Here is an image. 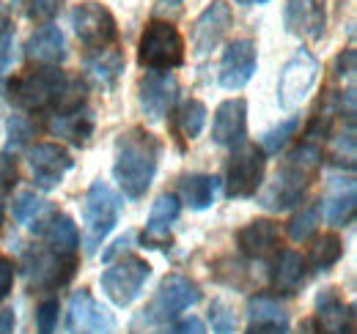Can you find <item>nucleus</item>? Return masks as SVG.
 I'll return each instance as SVG.
<instances>
[{"label":"nucleus","mask_w":357,"mask_h":334,"mask_svg":"<svg viewBox=\"0 0 357 334\" xmlns=\"http://www.w3.org/2000/svg\"><path fill=\"white\" fill-rule=\"evenodd\" d=\"M8 96L25 113L52 110V116H61L83 107L86 85L80 80H69L61 69H39L8 85Z\"/></svg>","instance_id":"nucleus-1"},{"label":"nucleus","mask_w":357,"mask_h":334,"mask_svg":"<svg viewBox=\"0 0 357 334\" xmlns=\"http://www.w3.org/2000/svg\"><path fill=\"white\" fill-rule=\"evenodd\" d=\"M162 145L160 140L146 132L143 126H132L116 140V159H113V178L119 181L127 198H143L157 175Z\"/></svg>","instance_id":"nucleus-2"},{"label":"nucleus","mask_w":357,"mask_h":334,"mask_svg":"<svg viewBox=\"0 0 357 334\" xmlns=\"http://www.w3.org/2000/svg\"><path fill=\"white\" fill-rule=\"evenodd\" d=\"M319 167H321V145L303 140L280 162L275 178H272V184H269L267 189H264V195H261V206L269 211L294 209L305 198L308 186L316 181Z\"/></svg>","instance_id":"nucleus-3"},{"label":"nucleus","mask_w":357,"mask_h":334,"mask_svg":"<svg viewBox=\"0 0 357 334\" xmlns=\"http://www.w3.org/2000/svg\"><path fill=\"white\" fill-rule=\"evenodd\" d=\"M121 219V198L119 192L105 184L93 181L83 200V230H86V252H93L102 247V241L113 233V228Z\"/></svg>","instance_id":"nucleus-4"},{"label":"nucleus","mask_w":357,"mask_h":334,"mask_svg":"<svg viewBox=\"0 0 357 334\" xmlns=\"http://www.w3.org/2000/svg\"><path fill=\"white\" fill-rule=\"evenodd\" d=\"M184 39L176 25L154 19L146 25L140 44H137V61L149 72H171L184 63Z\"/></svg>","instance_id":"nucleus-5"},{"label":"nucleus","mask_w":357,"mask_h":334,"mask_svg":"<svg viewBox=\"0 0 357 334\" xmlns=\"http://www.w3.org/2000/svg\"><path fill=\"white\" fill-rule=\"evenodd\" d=\"M72 28H75L80 44L86 49H91V52L110 49L113 42H116V36H119L113 11L105 3H99V0H83L80 6H75Z\"/></svg>","instance_id":"nucleus-6"},{"label":"nucleus","mask_w":357,"mask_h":334,"mask_svg":"<svg viewBox=\"0 0 357 334\" xmlns=\"http://www.w3.org/2000/svg\"><path fill=\"white\" fill-rule=\"evenodd\" d=\"M151 277V266L149 260L137 257V255H127L121 260H116L102 277H99V285L105 296L116 304V307H130L135 299L140 296L146 280Z\"/></svg>","instance_id":"nucleus-7"},{"label":"nucleus","mask_w":357,"mask_h":334,"mask_svg":"<svg viewBox=\"0 0 357 334\" xmlns=\"http://www.w3.org/2000/svg\"><path fill=\"white\" fill-rule=\"evenodd\" d=\"M319 77V61L311 49H297L286 66L280 69V80H278V104L283 110H297L305 96L311 93Z\"/></svg>","instance_id":"nucleus-8"},{"label":"nucleus","mask_w":357,"mask_h":334,"mask_svg":"<svg viewBox=\"0 0 357 334\" xmlns=\"http://www.w3.org/2000/svg\"><path fill=\"white\" fill-rule=\"evenodd\" d=\"M75 266L77 257H63L47 247H31L22 257V274L36 291H55L66 285L75 274Z\"/></svg>","instance_id":"nucleus-9"},{"label":"nucleus","mask_w":357,"mask_h":334,"mask_svg":"<svg viewBox=\"0 0 357 334\" xmlns=\"http://www.w3.org/2000/svg\"><path fill=\"white\" fill-rule=\"evenodd\" d=\"M198 301H201V288L184 274H171V277L162 280L157 296L143 310V318L149 324H168V321L176 318L178 312L195 307Z\"/></svg>","instance_id":"nucleus-10"},{"label":"nucleus","mask_w":357,"mask_h":334,"mask_svg":"<svg viewBox=\"0 0 357 334\" xmlns=\"http://www.w3.org/2000/svg\"><path fill=\"white\" fill-rule=\"evenodd\" d=\"M264 165L267 157L259 145H242L225 167V195L231 200L253 198L264 181Z\"/></svg>","instance_id":"nucleus-11"},{"label":"nucleus","mask_w":357,"mask_h":334,"mask_svg":"<svg viewBox=\"0 0 357 334\" xmlns=\"http://www.w3.org/2000/svg\"><path fill=\"white\" fill-rule=\"evenodd\" d=\"M66 329L69 334H116V318L91 296V291L80 288L69 296Z\"/></svg>","instance_id":"nucleus-12"},{"label":"nucleus","mask_w":357,"mask_h":334,"mask_svg":"<svg viewBox=\"0 0 357 334\" xmlns=\"http://www.w3.org/2000/svg\"><path fill=\"white\" fill-rule=\"evenodd\" d=\"M178 99V83L171 72H146L137 83V102L149 121H162Z\"/></svg>","instance_id":"nucleus-13"},{"label":"nucleus","mask_w":357,"mask_h":334,"mask_svg":"<svg viewBox=\"0 0 357 334\" xmlns=\"http://www.w3.org/2000/svg\"><path fill=\"white\" fill-rule=\"evenodd\" d=\"M28 165H31L33 181L39 189H55V186H61L63 175L75 167V159L58 143H36L28 151Z\"/></svg>","instance_id":"nucleus-14"},{"label":"nucleus","mask_w":357,"mask_h":334,"mask_svg":"<svg viewBox=\"0 0 357 334\" xmlns=\"http://www.w3.org/2000/svg\"><path fill=\"white\" fill-rule=\"evenodd\" d=\"M259 69V52H256V42L250 39H236L225 47L223 58H220V74L218 80L225 90H239L253 80Z\"/></svg>","instance_id":"nucleus-15"},{"label":"nucleus","mask_w":357,"mask_h":334,"mask_svg":"<svg viewBox=\"0 0 357 334\" xmlns=\"http://www.w3.org/2000/svg\"><path fill=\"white\" fill-rule=\"evenodd\" d=\"M234 22V11L225 0H212L195 19L192 25V52L195 55H209L212 49H218L223 36L228 33Z\"/></svg>","instance_id":"nucleus-16"},{"label":"nucleus","mask_w":357,"mask_h":334,"mask_svg":"<svg viewBox=\"0 0 357 334\" xmlns=\"http://www.w3.org/2000/svg\"><path fill=\"white\" fill-rule=\"evenodd\" d=\"M33 233L45 236V247L63 257H77V247H80V230L75 225V219L69 214L47 209L36 222L28 225Z\"/></svg>","instance_id":"nucleus-17"},{"label":"nucleus","mask_w":357,"mask_h":334,"mask_svg":"<svg viewBox=\"0 0 357 334\" xmlns=\"http://www.w3.org/2000/svg\"><path fill=\"white\" fill-rule=\"evenodd\" d=\"M283 25L291 36L319 42L324 36L327 14L321 0H286L283 6Z\"/></svg>","instance_id":"nucleus-18"},{"label":"nucleus","mask_w":357,"mask_h":334,"mask_svg":"<svg viewBox=\"0 0 357 334\" xmlns=\"http://www.w3.org/2000/svg\"><path fill=\"white\" fill-rule=\"evenodd\" d=\"M248 137V102L245 99H225L215 110L212 140L223 148H242Z\"/></svg>","instance_id":"nucleus-19"},{"label":"nucleus","mask_w":357,"mask_h":334,"mask_svg":"<svg viewBox=\"0 0 357 334\" xmlns=\"http://www.w3.org/2000/svg\"><path fill=\"white\" fill-rule=\"evenodd\" d=\"M69 49H66V36L58 25L47 22L39 31L31 33V39L25 42V58L42 69H58L66 61Z\"/></svg>","instance_id":"nucleus-20"},{"label":"nucleus","mask_w":357,"mask_h":334,"mask_svg":"<svg viewBox=\"0 0 357 334\" xmlns=\"http://www.w3.org/2000/svg\"><path fill=\"white\" fill-rule=\"evenodd\" d=\"M319 334H352L355 332V307L344 304L341 296L327 288L316 299V321Z\"/></svg>","instance_id":"nucleus-21"},{"label":"nucleus","mask_w":357,"mask_h":334,"mask_svg":"<svg viewBox=\"0 0 357 334\" xmlns=\"http://www.w3.org/2000/svg\"><path fill=\"white\" fill-rule=\"evenodd\" d=\"M236 247L253 260H267L280 247V230L272 219H253L236 233Z\"/></svg>","instance_id":"nucleus-22"},{"label":"nucleus","mask_w":357,"mask_h":334,"mask_svg":"<svg viewBox=\"0 0 357 334\" xmlns=\"http://www.w3.org/2000/svg\"><path fill=\"white\" fill-rule=\"evenodd\" d=\"M181 203L176 195H160L143 228V244L149 250H165L171 244V225L176 222Z\"/></svg>","instance_id":"nucleus-23"},{"label":"nucleus","mask_w":357,"mask_h":334,"mask_svg":"<svg viewBox=\"0 0 357 334\" xmlns=\"http://www.w3.org/2000/svg\"><path fill=\"white\" fill-rule=\"evenodd\" d=\"M308 274V263L300 252L283 250L272 266V288L278 293H294Z\"/></svg>","instance_id":"nucleus-24"},{"label":"nucleus","mask_w":357,"mask_h":334,"mask_svg":"<svg viewBox=\"0 0 357 334\" xmlns=\"http://www.w3.org/2000/svg\"><path fill=\"white\" fill-rule=\"evenodd\" d=\"M50 132H52L55 137L69 140L72 145H86L91 140V134H93V116H91V110H86V107L72 110V113L52 116Z\"/></svg>","instance_id":"nucleus-25"},{"label":"nucleus","mask_w":357,"mask_h":334,"mask_svg":"<svg viewBox=\"0 0 357 334\" xmlns=\"http://www.w3.org/2000/svg\"><path fill=\"white\" fill-rule=\"evenodd\" d=\"M215 189H218V178L204 175V173H192V175H181L178 178V203L190 206L192 211H204L215 203Z\"/></svg>","instance_id":"nucleus-26"},{"label":"nucleus","mask_w":357,"mask_h":334,"mask_svg":"<svg viewBox=\"0 0 357 334\" xmlns=\"http://www.w3.org/2000/svg\"><path fill=\"white\" fill-rule=\"evenodd\" d=\"M248 321L250 324H278V326H289V312L286 307L269 296V293H259L248 301Z\"/></svg>","instance_id":"nucleus-27"},{"label":"nucleus","mask_w":357,"mask_h":334,"mask_svg":"<svg viewBox=\"0 0 357 334\" xmlns=\"http://www.w3.org/2000/svg\"><path fill=\"white\" fill-rule=\"evenodd\" d=\"M357 211V195H355V184L347 186V192H335L324 200V219L333 225V228H344L355 219Z\"/></svg>","instance_id":"nucleus-28"},{"label":"nucleus","mask_w":357,"mask_h":334,"mask_svg":"<svg viewBox=\"0 0 357 334\" xmlns=\"http://www.w3.org/2000/svg\"><path fill=\"white\" fill-rule=\"evenodd\" d=\"M341 257H344V241L335 233H324L321 239H316L311 257L305 263H311L316 271H330Z\"/></svg>","instance_id":"nucleus-29"},{"label":"nucleus","mask_w":357,"mask_h":334,"mask_svg":"<svg viewBox=\"0 0 357 334\" xmlns=\"http://www.w3.org/2000/svg\"><path fill=\"white\" fill-rule=\"evenodd\" d=\"M89 69L96 80H102V85L113 88L116 80L121 77V72H124V55L119 49H102L96 58L89 61Z\"/></svg>","instance_id":"nucleus-30"},{"label":"nucleus","mask_w":357,"mask_h":334,"mask_svg":"<svg viewBox=\"0 0 357 334\" xmlns=\"http://www.w3.org/2000/svg\"><path fill=\"white\" fill-rule=\"evenodd\" d=\"M176 126L184 140H195V137L204 132V126H206V104L198 102V99H187V102L178 107Z\"/></svg>","instance_id":"nucleus-31"},{"label":"nucleus","mask_w":357,"mask_h":334,"mask_svg":"<svg viewBox=\"0 0 357 334\" xmlns=\"http://www.w3.org/2000/svg\"><path fill=\"white\" fill-rule=\"evenodd\" d=\"M319 214H321L319 203H311V206H305L300 214H294L291 222H289V228H286L289 230V239L297 241V244H305L308 239H313V233L319 228Z\"/></svg>","instance_id":"nucleus-32"},{"label":"nucleus","mask_w":357,"mask_h":334,"mask_svg":"<svg viewBox=\"0 0 357 334\" xmlns=\"http://www.w3.org/2000/svg\"><path fill=\"white\" fill-rule=\"evenodd\" d=\"M300 129V116H294V118H286L283 124H278L275 129H269L267 134L261 137V154L264 157H275V154H280L283 148H286V143L294 137V132Z\"/></svg>","instance_id":"nucleus-33"},{"label":"nucleus","mask_w":357,"mask_h":334,"mask_svg":"<svg viewBox=\"0 0 357 334\" xmlns=\"http://www.w3.org/2000/svg\"><path fill=\"white\" fill-rule=\"evenodd\" d=\"M330 159L338 167H355V126L347 129V134H335L333 143H330Z\"/></svg>","instance_id":"nucleus-34"},{"label":"nucleus","mask_w":357,"mask_h":334,"mask_svg":"<svg viewBox=\"0 0 357 334\" xmlns=\"http://www.w3.org/2000/svg\"><path fill=\"white\" fill-rule=\"evenodd\" d=\"M50 209L45 200H39L33 192H20L17 195V200H14V216L20 219V222H36L45 211Z\"/></svg>","instance_id":"nucleus-35"},{"label":"nucleus","mask_w":357,"mask_h":334,"mask_svg":"<svg viewBox=\"0 0 357 334\" xmlns=\"http://www.w3.org/2000/svg\"><path fill=\"white\" fill-rule=\"evenodd\" d=\"M209 324H212V332L215 334H234L236 329V315L234 310L225 304L223 299H215L212 307H209Z\"/></svg>","instance_id":"nucleus-36"},{"label":"nucleus","mask_w":357,"mask_h":334,"mask_svg":"<svg viewBox=\"0 0 357 334\" xmlns=\"http://www.w3.org/2000/svg\"><path fill=\"white\" fill-rule=\"evenodd\" d=\"M58 312H61L58 299H45L36 307V334H55V329H58Z\"/></svg>","instance_id":"nucleus-37"},{"label":"nucleus","mask_w":357,"mask_h":334,"mask_svg":"<svg viewBox=\"0 0 357 334\" xmlns=\"http://www.w3.org/2000/svg\"><path fill=\"white\" fill-rule=\"evenodd\" d=\"M20 3L25 6V14L33 22H50L63 6V0H20Z\"/></svg>","instance_id":"nucleus-38"},{"label":"nucleus","mask_w":357,"mask_h":334,"mask_svg":"<svg viewBox=\"0 0 357 334\" xmlns=\"http://www.w3.org/2000/svg\"><path fill=\"white\" fill-rule=\"evenodd\" d=\"M33 134V129L31 124L25 121V116H11V121H8V151H20L25 143H28V137Z\"/></svg>","instance_id":"nucleus-39"},{"label":"nucleus","mask_w":357,"mask_h":334,"mask_svg":"<svg viewBox=\"0 0 357 334\" xmlns=\"http://www.w3.org/2000/svg\"><path fill=\"white\" fill-rule=\"evenodd\" d=\"M14 260L11 257H6V255H0V301L11 293V285H14Z\"/></svg>","instance_id":"nucleus-40"},{"label":"nucleus","mask_w":357,"mask_h":334,"mask_svg":"<svg viewBox=\"0 0 357 334\" xmlns=\"http://www.w3.org/2000/svg\"><path fill=\"white\" fill-rule=\"evenodd\" d=\"M17 181V162L8 154H0V192L6 195V189Z\"/></svg>","instance_id":"nucleus-41"},{"label":"nucleus","mask_w":357,"mask_h":334,"mask_svg":"<svg viewBox=\"0 0 357 334\" xmlns=\"http://www.w3.org/2000/svg\"><path fill=\"white\" fill-rule=\"evenodd\" d=\"M355 74V49H344L335 58V77H352Z\"/></svg>","instance_id":"nucleus-42"},{"label":"nucleus","mask_w":357,"mask_h":334,"mask_svg":"<svg viewBox=\"0 0 357 334\" xmlns=\"http://www.w3.org/2000/svg\"><path fill=\"white\" fill-rule=\"evenodd\" d=\"M171 334H206V326H204V321H201V318L190 315V318L178 321L176 329H174Z\"/></svg>","instance_id":"nucleus-43"},{"label":"nucleus","mask_w":357,"mask_h":334,"mask_svg":"<svg viewBox=\"0 0 357 334\" xmlns=\"http://www.w3.org/2000/svg\"><path fill=\"white\" fill-rule=\"evenodd\" d=\"M289 326H278V324H250L248 334H286Z\"/></svg>","instance_id":"nucleus-44"},{"label":"nucleus","mask_w":357,"mask_h":334,"mask_svg":"<svg viewBox=\"0 0 357 334\" xmlns=\"http://www.w3.org/2000/svg\"><path fill=\"white\" fill-rule=\"evenodd\" d=\"M8 61H11V33L0 36V72L8 66Z\"/></svg>","instance_id":"nucleus-45"},{"label":"nucleus","mask_w":357,"mask_h":334,"mask_svg":"<svg viewBox=\"0 0 357 334\" xmlns=\"http://www.w3.org/2000/svg\"><path fill=\"white\" fill-rule=\"evenodd\" d=\"M8 28H11V8H8V6H6V3L0 0V36L11 33Z\"/></svg>","instance_id":"nucleus-46"},{"label":"nucleus","mask_w":357,"mask_h":334,"mask_svg":"<svg viewBox=\"0 0 357 334\" xmlns=\"http://www.w3.org/2000/svg\"><path fill=\"white\" fill-rule=\"evenodd\" d=\"M14 326V310H3L0 312V334H11Z\"/></svg>","instance_id":"nucleus-47"},{"label":"nucleus","mask_w":357,"mask_h":334,"mask_svg":"<svg viewBox=\"0 0 357 334\" xmlns=\"http://www.w3.org/2000/svg\"><path fill=\"white\" fill-rule=\"evenodd\" d=\"M3 219H6V195L0 192V228H3Z\"/></svg>","instance_id":"nucleus-48"},{"label":"nucleus","mask_w":357,"mask_h":334,"mask_svg":"<svg viewBox=\"0 0 357 334\" xmlns=\"http://www.w3.org/2000/svg\"><path fill=\"white\" fill-rule=\"evenodd\" d=\"M303 334H319V329L313 326V321H305V324H303Z\"/></svg>","instance_id":"nucleus-49"},{"label":"nucleus","mask_w":357,"mask_h":334,"mask_svg":"<svg viewBox=\"0 0 357 334\" xmlns=\"http://www.w3.org/2000/svg\"><path fill=\"white\" fill-rule=\"evenodd\" d=\"M236 3H242V6H261V3H269V0H236Z\"/></svg>","instance_id":"nucleus-50"},{"label":"nucleus","mask_w":357,"mask_h":334,"mask_svg":"<svg viewBox=\"0 0 357 334\" xmlns=\"http://www.w3.org/2000/svg\"><path fill=\"white\" fill-rule=\"evenodd\" d=\"M162 3H171V6H178V3H181V0H162Z\"/></svg>","instance_id":"nucleus-51"}]
</instances>
